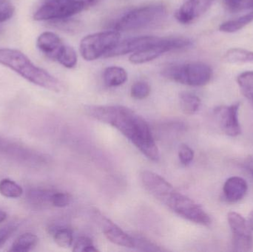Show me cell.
<instances>
[{
	"mask_svg": "<svg viewBox=\"0 0 253 252\" xmlns=\"http://www.w3.org/2000/svg\"><path fill=\"white\" fill-rule=\"evenodd\" d=\"M141 180L146 190L180 217L202 226H209V215L199 204L177 191L169 182L156 173L144 171Z\"/></svg>",
	"mask_w": 253,
	"mask_h": 252,
	"instance_id": "obj_2",
	"label": "cell"
},
{
	"mask_svg": "<svg viewBox=\"0 0 253 252\" xmlns=\"http://www.w3.org/2000/svg\"><path fill=\"white\" fill-rule=\"evenodd\" d=\"M14 11V6L10 1L0 0V23L11 19Z\"/></svg>",
	"mask_w": 253,
	"mask_h": 252,
	"instance_id": "obj_31",
	"label": "cell"
},
{
	"mask_svg": "<svg viewBox=\"0 0 253 252\" xmlns=\"http://www.w3.org/2000/svg\"><path fill=\"white\" fill-rule=\"evenodd\" d=\"M7 218V214L2 210H0V223L4 221Z\"/></svg>",
	"mask_w": 253,
	"mask_h": 252,
	"instance_id": "obj_38",
	"label": "cell"
},
{
	"mask_svg": "<svg viewBox=\"0 0 253 252\" xmlns=\"http://www.w3.org/2000/svg\"><path fill=\"white\" fill-rule=\"evenodd\" d=\"M253 22V10L246 14L242 15L236 19L226 21L220 25L218 30L226 34H233L243 29L247 25Z\"/></svg>",
	"mask_w": 253,
	"mask_h": 252,
	"instance_id": "obj_17",
	"label": "cell"
},
{
	"mask_svg": "<svg viewBox=\"0 0 253 252\" xmlns=\"http://www.w3.org/2000/svg\"><path fill=\"white\" fill-rule=\"evenodd\" d=\"M92 217L98 226L102 229L108 241L120 247L126 248H134L133 238L126 233L121 228L104 216L99 210H93L91 212Z\"/></svg>",
	"mask_w": 253,
	"mask_h": 252,
	"instance_id": "obj_10",
	"label": "cell"
},
{
	"mask_svg": "<svg viewBox=\"0 0 253 252\" xmlns=\"http://www.w3.org/2000/svg\"><path fill=\"white\" fill-rule=\"evenodd\" d=\"M227 220L233 233L234 250L237 252L251 251L253 247V238L246 219L236 212H230Z\"/></svg>",
	"mask_w": 253,
	"mask_h": 252,
	"instance_id": "obj_9",
	"label": "cell"
},
{
	"mask_svg": "<svg viewBox=\"0 0 253 252\" xmlns=\"http://www.w3.org/2000/svg\"><path fill=\"white\" fill-rule=\"evenodd\" d=\"M151 88L145 81H137L130 89L131 97L137 100H142L150 96Z\"/></svg>",
	"mask_w": 253,
	"mask_h": 252,
	"instance_id": "obj_26",
	"label": "cell"
},
{
	"mask_svg": "<svg viewBox=\"0 0 253 252\" xmlns=\"http://www.w3.org/2000/svg\"><path fill=\"white\" fill-rule=\"evenodd\" d=\"M245 167L253 177V155L249 156L245 161Z\"/></svg>",
	"mask_w": 253,
	"mask_h": 252,
	"instance_id": "obj_35",
	"label": "cell"
},
{
	"mask_svg": "<svg viewBox=\"0 0 253 252\" xmlns=\"http://www.w3.org/2000/svg\"><path fill=\"white\" fill-rule=\"evenodd\" d=\"M120 41L119 31H103L89 34L81 40L80 54L86 61H95L104 57Z\"/></svg>",
	"mask_w": 253,
	"mask_h": 252,
	"instance_id": "obj_8",
	"label": "cell"
},
{
	"mask_svg": "<svg viewBox=\"0 0 253 252\" xmlns=\"http://www.w3.org/2000/svg\"><path fill=\"white\" fill-rule=\"evenodd\" d=\"M242 1L243 0H223V4L229 11L236 12L240 10Z\"/></svg>",
	"mask_w": 253,
	"mask_h": 252,
	"instance_id": "obj_34",
	"label": "cell"
},
{
	"mask_svg": "<svg viewBox=\"0 0 253 252\" xmlns=\"http://www.w3.org/2000/svg\"><path fill=\"white\" fill-rule=\"evenodd\" d=\"M166 16L167 8L163 4H149L124 13L113 24V29L119 32L142 29L159 23Z\"/></svg>",
	"mask_w": 253,
	"mask_h": 252,
	"instance_id": "obj_5",
	"label": "cell"
},
{
	"mask_svg": "<svg viewBox=\"0 0 253 252\" xmlns=\"http://www.w3.org/2000/svg\"><path fill=\"white\" fill-rule=\"evenodd\" d=\"M101 0H47L34 15L37 21L59 20L71 18L100 2Z\"/></svg>",
	"mask_w": 253,
	"mask_h": 252,
	"instance_id": "obj_6",
	"label": "cell"
},
{
	"mask_svg": "<svg viewBox=\"0 0 253 252\" xmlns=\"http://www.w3.org/2000/svg\"><path fill=\"white\" fill-rule=\"evenodd\" d=\"M65 44L59 36L46 31L39 36L37 46L39 50L51 60L56 61Z\"/></svg>",
	"mask_w": 253,
	"mask_h": 252,
	"instance_id": "obj_14",
	"label": "cell"
},
{
	"mask_svg": "<svg viewBox=\"0 0 253 252\" xmlns=\"http://www.w3.org/2000/svg\"><path fill=\"white\" fill-rule=\"evenodd\" d=\"M226 62L230 64L253 63V51L242 48H232L224 56Z\"/></svg>",
	"mask_w": 253,
	"mask_h": 252,
	"instance_id": "obj_20",
	"label": "cell"
},
{
	"mask_svg": "<svg viewBox=\"0 0 253 252\" xmlns=\"http://www.w3.org/2000/svg\"><path fill=\"white\" fill-rule=\"evenodd\" d=\"M73 251L98 252L99 250L96 248L91 239L87 237H80L74 244Z\"/></svg>",
	"mask_w": 253,
	"mask_h": 252,
	"instance_id": "obj_30",
	"label": "cell"
},
{
	"mask_svg": "<svg viewBox=\"0 0 253 252\" xmlns=\"http://www.w3.org/2000/svg\"><path fill=\"white\" fill-rule=\"evenodd\" d=\"M240 103L230 106H220L214 110L215 118L223 133L230 137H236L242 134L239 114Z\"/></svg>",
	"mask_w": 253,
	"mask_h": 252,
	"instance_id": "obj_11",
	"label": "cell"
},
{
	"mask_svg": "<svg viewBox=\"0 0 253 252\" xmlns=\"http://www.w3.org/2000/svg\"><path fill=\"white\" fill-rule=\"evenodd\" d=\"M77 61L78 58L76 50L73 47L65 44L56 62H59L65 68L71 69L75 68L77 65Z\"/></svg>",
	"mask_w": 253,
	"mask_h": 252,
	"instance_id": "obj_25",
	"label": "cell"
},
{
	"mask_svg": "<svg viewBox=\"0 0 253 252\" xmlns=\"http://www.w3.org/2000/svg\"><path fill=\"white\" fill-rule=\"evenodd\" d=\"M39 238L37 235L31 232L22 234L18 237L17 239L13 242L9 251L27 252L31 251L37 247Z\"/></svg>",
	"mask_w": 253,
	"mask_h": 252,
	"instance_id": "obj_19",
	"label": "cell"
},
{
	"mask_svg": "<svg viewBox=\"0 0 253 252\" xmlns=\"http://www.w3.org/2000/svg\"><path fill=\"white\" fill-rule=\"evenodd\" d=\"M85 112L91 118L123 133L148 159L159 161V149L150 127L135 111L121 105H90L86 107Z\"/></svg>",
	"mask_w": 253,
	"mask_h": 252,
	"instance_id": "obj_1",
	"label": "cell"
},
{
	"mask_svg": "<svg viewBox=\"0 0 253 252\" xmlns=\"http://www.w3.org/2000/svg\"><path fill=\"white\" fill-rule=\"evenodd\" d=\"M178 158L181 164L189 165L194 158V151L187 145L182 144L178 151Z\"/></svg>",
	"mask_w": 253,
	"mask_h": 252,
	"instance_id": "obj_32",
	"label": "cell"
},
{
	"mask_svg": "<svg viewBox=\"0 0 253 252\" xmlns=\"http://www.w3.org/2000/svg\"><path fill=\"white\" fill-rule=\"evenodd\" d=\"M237 83L242 94L253 102V71H246L239 74Z\"/></svg>",
	"mask_w": 253,
	"mask_h": 252,
	"instance_id": "obj_23",
	"label": "cell"
},
{
	"mask_svg": "<svg viewBox=\"0 0 253 252\" xmlns=\"http://www.w3.org/2000/svg\"><path fill=\"white\" fill-rule=\"evenodd\" d=\"M248 223L250 228H251V231H253V211L250 213Z\"/></svg>",
	"mask_w": 253,
	"mask_h": 252,
	"instance_id": "obj_37",
	"label": "cell"
},
{
	"mask_svg": "<svg viewBox=\"0 0 253 252\" xmlns=\"http://www.w3.org/2000/svg\"><path fill=\"white\" fill-rule=\"evenodd\" d=\"M134 241V248H136L137 250L140 251L144 252H162L165 251V250L161 248L159 246L155 244L154 243L151 242L150 240L147 239L144 237L139 236H132Z\"/></svg>",
	"mask_w": 253,
	"mask_h": 252,
	"instance_id": "obj_27",
	"label": "cell"
},
{
	"mask_svg": "<svg viewBox=\"0 0 253 252\" xmlns=\"http://www.w3.org/2000/svg\"><path fill=\"white\" fill-rule=\"evenodd\" d=\"M159 38L153 36H141L120 41L104 57L111 58L133 53L151 44Z\"/></svg>",
	"mask_w": 253,
	"mask_h": 252,
	"instance_id": "obj_13",
	"label": "cell"
},
{
	"mask_svg": "<svg viewBox=\"0 0 253 252\" xmlns=\"http://www.w3.org/2000/svg\"><path fill=\"white\" fill-rule=\"evenodd\" d=\"M214 0H187L175 11V18L182 25H189L208 11Z\"/></svg>",
	"mask_w": 253,
	"mask_h": 252,
	"instance_id": "obj_12",
	"label": "cell"
},
{
	"mask_svg": "<svg viewBox=\"0 0 253 252\" xmlns=\"http://www.w3.org/2000/svg\"><path fill=\"white\" fill-rule=\"evenodd\" d=\"M0 194L5 198H18L22 196L23 189L13 180L2 179L0 181Z\"/></svg>",
	"mask_w": 253,
	"mask_h": 252,
	"instance_id": "obj_24",
	"label": "cell"
},
{
	"mask_svg": "<svg viewBox=\"0 0 253 252\" xmlns=\"http://www.w3.org/2000/svg\"><path fill=\"white\" fill-rule=\"evenodd\" d=\"M0 65L10 68L32 84L59 93L62 83L47 71L36 66L26 56L15 49L0 48Z\"/></svg>",
	"mask_w": 253,
	"mask_h": 252,
	"instance_id": "obj_3",
	"label": "cell"
},
{
	"mask_svg": "<svg viewBox=\"0 0 253 252\" xmlns=\"http://www.w3.org/2000/svg\"><path fill=\"white\" fill-rule=\"evenodd\" d=\"M50 22L56 28H59L62 31H68V32L79 31V30H80V27H81V24L79 21L74 20L71 18L51 21Z\"/></svg>",
	"mask_w": 253,
	"mask_h": 252,
	"instance_id": "obj_28",
	"label": "cell"
},
{
	"mask_svg": "<svg viewBox=\"0 0 253 252\" xmlns=\"http://www.w3.org/2000/svg\"><path fill=\"white\" fill-rule=\"evenodd\" d=\"M181 109L187 115H194L200 109L202 101L199 96L190 92H182L179 95Z\"/></svg>",
	"mask_w": 253,
	"mask_h": 252,
	"instance_id": "obj_18",
	"label": "cell"
},
{
	"mask_svg": "<svg viewBox=\"0 0 253 252\" xmlns=\"http://www.w3.org/2000/svg\"><path fill=\"white\" fill-rule=\"evenodd\" d=\"M248 190L246 180L239 176L229 178L223 186L224 198L230 203H237L243 199Z\"/></svg>",
	"mask_w": 253,
	"mask_h": 252,
	"instance_id": "obj_15",
	"label": "cell"
},
{
	"mask_svg": "<svg viewBox=\"0 0 253 252\" xmlns=\"http://www.w3.org/2000/svg\"><path fill=\"white\" fill-rule=\"evenodd\" d=\"M253 10V0H243L241 4L240 10Z\"/></svg>",
	"mask_w": 253,
	"mask_h": 252,
	"instance_id": "obj_36",
	"label": "cell"
},
{
	"mask_svg": "<svg viewBox=\"0 0 253 252\" xmlns=\"http://www.w3.org/2000/svg\"><path fill=\"white\" fill-rule=\"evenodd\" d=\"M72 201V197L66 192H53L51 197V206L57 208L68 207Z\"/></svg>",
	"mask_w": 253,
	"mask_h": 252,
	"instance_id": "obj_29",
	"label": "cell"
},
{
	"mask_svg": "<svg viewBox=\"0 0 253 252\" xmlns=\"http://www.w3.org/2000/svg\"><path fill=\"white\" fill-rule=\"evenodd\" d=\"M103 79L108 87H120L127 81V72L121 67H108L104 71Z\"/></svg>",
	"mask_w": 253,
	"mask_h": 252,
	"instance_id": "obj_16",
	"label": "cell"
},
{
	"mask_svg": "<svg viewBox=\"0 0 253 252\" xmlns=\"http://www.w3.org/2000/svg\"><path fill=\"white\" fill-rule=\"evenodd\" d=\"M54 191L47 189H34L29 193L31 204L37 207H47L51 206V197ZM52 207V206H51Z\"/></svg>",
	"mask_w": 253,
	"mask_h": 252,
	"instance_id": "obj_22",
	"label": "cell"
},
{
	"mask_svg": "<svg viewBox=\"0 0 253 252\" xmlns=\"http://www.w3.org/2000/svg\"><path fill=\"white\" fill-rule=\"evenodd\" d=\"M193 44V41L190 38L184 37H159L156 41L150 45L132 53L129 57V61L133 65L147 63L158 59L168 52L188 49Z\"/></svg>",
	"mask_w": 253,
	"mask_h": 252,
	"instance_id": "obj_7",
	"label": "cell"
},
{
	"mask_svg": "<svg viewBox=\"0 0 253 252\" xmlns=\"http://www.w3.org/2000/svg\"><path fill=\"white\" fill-rule=\"evenodd\" d=\"M55 243L62 248H68L71 247L74 242L73 232L71 229L65 226H54L50 229Z\"/></svg>",
	"mask_w": 253,
	"mask_h": 252,
	"instance_id": "obj_21",
	"label": "cell"
},
{
	"mask_svg": "<svg viewBox=\"0 0 253 252\" xmlns=\"http://www.w3.org/2000/svg\"><path fill=\"white\" fill-rule=\"evenodd\" d=\"M162 75L170 81L184 85L203 87L211 81L212 71L210 65L204 62L175 63L164 67Z\"/></svg>",
	"mask_w": 253,
	"mask_h": 252,
	"instance_id": "obj_4",
	"label": "cell"
},
{
	"mask_svg": "<svg viewBox=\"0 0 253 252\" xmlns=\"http://www.w3.org/2000/svg\"><path fill=\"white\" fill-rule=\"evenodd\" d=\"M17 227L13 225H8L0 229V249L4 247L7 240L16 232Z\"/></svg>",
	"mask_w": 253,
	"mask_h": 252,
	"instance_id": "obj_33",
	"label": "cell"
}]
</instances>
